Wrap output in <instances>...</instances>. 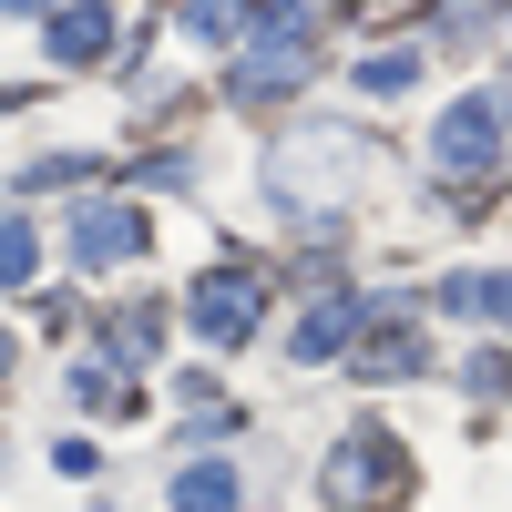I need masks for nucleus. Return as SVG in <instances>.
<instances>
[{"instance_id": "f257e3e1", "label": "nucleus", "mask_w": 512, "mask_h": 512, "mask_svg": "<svg viewBox=\"0 0 512 512\" xmlns=\"http://www.w3.org/2000/svg\"><path fill=\"white\" fill-rule=\"evenodd\" d=\"M349 185H359L349 134H287V144L267 154V205H277V216H297V226L338 216V205H349Z\"/></svg>"}, {"instance_id": "f03ea898", "label": "nucleus", "mask_w": 512, "mask_h": 512, "mask_svg": "<svg viewBox=\"0 0 512 512\" xmlns=\"http://www.w3.org/2000/svg\"><path fill=\"white\" fill-rule=\"evenodd\" d=\"M308 52H318L308 0H256V31H246V62H236V103H267L287 82H308Z\"/></svg>"}, {"instance_id": "7ed1b4c3", "label": "nucleus", "mask_w": 512, "mask_h": 512, "mask_svg": "<svg viewBox=\"0 0 512 512\" xmlns=\"http://www.w3.org/2000/svg\"><path fill=\"white\" fill-rule=\"evenodd\" d=\"M328 502H338V512H400V502H410V451H400L390 431L338 441V461H328Z\"/></svg>"}, {"instance_id": "20e7f679", "label": "nucleus", "mask_w": 512, "mask_h": 512, "mask_svg": "<svg viewBox=\"0 0 512 512\" xmlns=\"http://www.w3.org/2000/svg\"><path fill=\"white\" fill-rule=\"evenodd\" d=\"M492 154H502V93H461L431 134V164L441 175H492Z\"/></svg>"}, {"instance_id": "39448f33", "label": "nucleus", "mask_w": 512, "mask_h": 512, "mask_svg": "<svg viewBox=\"0 0 512 512\" xmlns=\"http://www.w3.org/2000/svg\"><path fill=\"white\" fill-rule=\"evenodd\" d=\"M359 328H369V338H349V379H410L420 359H431V338H420L400 308H369Z\"/></svg>"}, {"instance_id": "423d86ee", "label": "nucleus", "mask_w": 512, "mask_h": 512, "mask_svg": "<svg viewBox=\"0 0 512 512\" xmlns=\"http://www.w3.org/2000/svg\"><path fill=\"white\" fill-rule=\"evenodd\" d=\"M185 308H195V328L216 338V349H236V338L256 328V277H246V267H216V277H195Z\"/></svg>"}, {"instance_id": "0eeeda50", "label": "nucleus", "mask_w": 512, "mask_h": 512, "mask_svg": "<svg viewBox=\"0 0 512 512\" xmlns=\"http://www.w3.org/2000/svg\"><path fill=\"white\" fill-rule=\"evenodd\" d=\"M72 256H82V267H134V256H144V216H134V205H82V216H72Z\"/></svg>"}, {"instance_id": "6e6552de", "label": "nucleus", "mask_w": 512, "mask_h": 512, "mask_svg": "<svg viewBox=\"0 0 512 512\" xmlns=\"http://www.w3.org/2000/svg\"><path fill=\"white\" fill-rule=\"evenodd\" d=\"M359 318H369L359 297H318V308L297 318V338H287V349H297V359L318 369V359H338V349H349V338H359Z\"/></svg>"}, {"instance_id": "1a4fd4ad", "label": "nucleus", "mask_w": 512, "mask_h": 512, "mask_svg": "<svg viewBox=\"0 0 512 512\" xmlns=\"http://www.w3.org/2000/svg\"><path fill=\"white\" fill-rule=\"evenodd\" d=\"M113 52V11H103V0H72V11H52V62H103Z\"/></svg>"}, {"instance_id": "9d476101", "label": "nucleus", "mask_w": 512, "mask_h": 512, "mask_svg": "<svg viewBox=\"0 0 512 512\" xmlns=\"http://www.w3.org/2000/svg\"><path fill=\"white\" fill-rule=\"evenodd\" d=\"M175 512H236V472L226 461H185L175 472Z\"/></svg>"}, {"instance_id": "9b49d317", "label": "nucleus", "mask_w": 512, "mask_h": 512, "mask_svg": "<svg viewBox=\"0 0 512 512\" xmlns=\"http://www.w3.org/2000/svg\"><path fill=\"white\" fill-rule=\"evenodd\" d=\"M441 308H461V318H502V328H512V277H441Z\"/></svg>"}, {"instance_id": "f8f14e48", "label": "nucleus", "mask_w": 512, "mask_h": 512, "mask_svg": "<svg viewBox=\"0 0 512 512\" xmlns=\"http://www.w3.org/2000/svg\"><path fill=\"white\" fill-rule=\"evenodd\" d=\"M31 267H41V236H31L21 216H0V287H21Z\"/></svg>"}, {"instance_id": "ddd939ff", "label": "nucleus", "mask_w": 512, "mask_h": 512, "mask_svg": "<svg viewBox=\"0 0 512 512\" xmlns=\"http://www.w3.org/2000/svg\"><path fill=\"white\" fill-rule=\"evenodd\" d=\"M185 31L195 41H236L246 31V0H185Z\"/></svg>"}, {"instance_id": "4468645a", "label": "nucleus", "mask_w": 512, "mask_h": 512, "mask_svg": "<svg viewBox=\"0 0 512 512\" xmlns=\"http://www.w3.org/2000/svg\"><path fill=\"white\" fill-rule=\"evenodd\" d=\"M410 72H420V52H369V62H359L369 93H410Z\"/></svg>"}, {"instance_id": "2eb2a0df", "label": "nucleus", "mask_w": 512, "mask_h": 512, "mask_svg": "<svg viewBox=\"0 0 512 512\" xmlns=\"http://www.w3.org/2000/svg\"><path fill=\"white\" fill-rule=\"evenodd\" d=\"M0 11H52V0H0Z\"/></svg>"}, {"instance_id": "dca6fc26", "label": "nucleus", "mask_w": 512, "mask_h": 512, "mask_svg": "<svg viewBox=\"0 0 512 512\" xmlns=\"http://www.w3.org/2000/svg\"><path fill=\"white\" fill-rule=\"evenodd\" d=\"M0 369H11V338H0Z\"/></svg>"}]
</instances>
